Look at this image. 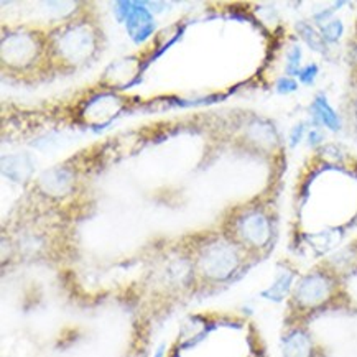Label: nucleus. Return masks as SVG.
I'll return each instance as SVG.
<instances>
[{"mask_svg":"<svg viewBox=\"0 0 357 357\" xmlns=\"http://www.w3.org/2000/svg\"><path fill=\"white\" fill-rule=\"evenodd\" d=\"M317 106H318V111L321 112V119L324 121V123H328L331 129H337V117H336V114H334L331 109L328 107V104L324 102L323 99H318Z\"/></svg>","mask_w":357,"mask_h":357,"instance_id":"nucleus-6","label":"nucleus"},{"mask_svg":"<svg viewBox=\"0 0 357 357\" xmlns=\"http://www.w3.org/2000/svg\"><path fill=\"white\" fill-rule=\"evenodd\" d=\"M314 73H317V68H314V66H310L308 70L301 73L300 76H301V79H303L305 82H310V81L313 79V77H314Z\"/></svg>","mask_w":357,"mask_h":357,"instance_id":"nucleus-8","label":"nucleus"},{"mask_svg":"<svg viewBox=\"0 0 357 357\" xmlns=\"http://www.w3.org/2000/svg\"><path fill=\"white\" fill-rule=\"evenodd\" d=\"M354 119H356V126H357V99L354 102Z\"/></svg>","mask_w":357,"mask_h":357,"instance_id":"nucleus-9","label":"nucleus"},{"mask_svg":"<svg viewBox=\"0 0 357 357\" xmlns=\"http://www.w3.org/2000/svg\"><path fill=\"white\" fill-rule=\"evenodd\" d=\"M245 250L232 239H213L198 252L195 268L204 280L224 283L231 280L244 264Z\"/></svg>","mask_w":357,"mask_h":357,"instance_id":"nucleus-2","label":"nucleus"},{"mask_svg":"<svg viewBox=\"0 0 357 357\" xmlns=\"http://www.w3.org/2000/svg\"><path fill=\"white\" fill-rule=\"evenodd\" d=\"M340 278L328 268L318 267L306 273L291 290V310L298 314H310L324 310L340 293Z\"/></svg>","mask_w":357,"mask_h":357,"instance_id":"nucleus-1","label":"nucleus"},{"mask_svg":"<svg viewBox=\"0 0 357 357\" xmlns=\"http://www.w3.org/2000/svg\"><path fill=\"white\" fill-rule=\"evenodd\" d=\"M323 267L328 268L340 280L341 277L349 275V273H352L357 268V245L352 244L344 247L337 254H334L333 257H329Z\"/></svg>","mask_w":357,"mask_h":357,"instance_id":"nucleus-5","label":"nucleus"},{"mask_svg":"<svg viewBox=\"0 0 357 357\" xmlns=\"http://www.w3.org/2000/svg\"><path fill=\"white\" fill-rule=\"evenodd\" d=\"M155 357H163V347H160L158 352H157V356H155Z\"/></svg>","mask_w":357,"mask_h":357,"instance_id":"nucleus-10","label":"nucleus"},{"mask_svg":"<svg viewBox=\"0 0 357 357\" xmlns=\"http://www.w3.org/2000/svg\"><path fill=\"white\" fill-rule=\"evenodd\" d=\"M324 36H326L328 40H331V41H334V40H337L340 38V35L342 33V25L340 24V22H333L331 25H328L326 29H324Z\"/></svg>","mask_w":357,"mask_h":357,"instance_id":"nucleus-7","label":"nucleus"},{"mask_svg":"<svg viewBox=\"0 0 357 357\" xmlns=\"http://www.w3.org/2000/svg\"><path fill=\"white\" fill-rule=\"evenodd\" d=\"M283 357H314V341L303 328H293L282 342Z\"/></svg>","mask_w":357,"mask_h":357,"instance_id":"nucleus-4","label":"nucleus"},{"mask_svg":"<svg viewBox=\"0 0 357 357\" xmlns=\"http://www.w3.org/2000/svg\"><path fill=\"white\" fill-rule=\"evenodd\" d=\"M273 227L270 218L260 209H250L237 218L234 226V241L245 252H260L270 245Z\"/></svg>","mask_w":357,"mask_h":357,"instance_id":"nucleus-3","label":"nucleus"}]
</instances>
